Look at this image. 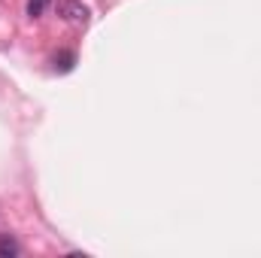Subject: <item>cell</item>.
Here are the masks:
<instances>
[{
	"label": "cell",
	"mask_w": 261,
	"mask_h": 258,
	"mask_svg": "<svg viewBox=\"0 0 261 258\" xmlns=\"http://www.w3.org/2000/svg\"><path fill=\"white\" fill-rule=\"evenodd\" d=\"M58 12H61V18L70 21V24H88V15H91V9L82 3V0H61V6H58Z\"/></svg>",
	"instance_id": "obj_1"
},
{
	"label": "cell",
	"mask_w": 261,
	"mask_h": 258,
	"mask_svg": "<svg viewBox=\"0 0 261 258\" xmlns=\"http://www.w3.org/2000/svg\"><path fill=\"white\" fill-rule=\"evenodd\" d=\"M18 255V243L12 237H0V258H12Z\"/></svg>",
	"instance_id": "obj_2"
},
{
	"label": "cell",
	"mask_w": 261,
	"mask_h": 258,
	"mask_svg": "<svg viewBox=\"0 0 261 258\" xmlns=\"http://www.w3.org/2000/svg\"><path fill=\"white\" fill-rule=\"evenodd\" d=\"M49 3H52V0H28V15H31V18H40V15L49 9Z\"/></svg>",
	"instance_id": "obj_3"
},
{
	"label": "cell",
	"mask_w": 261,
	"mask_h": 258,
	"mask_svg": "<svg viewBox=\"0 0 261 258\" xmlns=\"http://www.w3.org/2000/svg\"><path fill=\"white\" fill-rule=\"evenodd\" d=\"M73 61H76V55H73V52H61V55L55 58V67H58L61 73H67V70H73Z\"/></svg>",
	"instance_id": "obj_4"
}]
</instances>
